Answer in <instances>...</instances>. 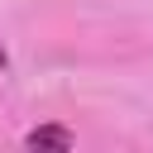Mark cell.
<instances>
[{"mask_svg": "<svg viewBox=\"0 0 153 153\" xmlns=\"http://www.w3.org/2000/svg\"><path fill=\"white\" fill-rule=\"evenodd\" d=\"M24 153H72V129L67 124H38V129H29Z\"/></svg>", "mask_w": 153, "mask_h": 153, "instance_id": "6da1fadb", "label": "cell"}, {"mask_svg": "<svg viewBox=\"0 0 153 153\" xmlns=\"http://www.w3.org/2000/svg\"><path fill=\"white\" fill-rule=\"evenodd\" d=\"M0 67H10V57H5V43H0Z\"/></svg>", "mask_w": 153, "mask_h": 153, "instance_id": "7a4b0ae2", "label": "cell"}]
</instances>
